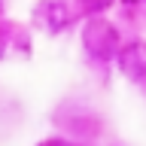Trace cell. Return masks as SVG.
<instances>
[{
    "instance_id": "277c9868",
    "label": "cell",
    "mask_w": 146,
    "mask_h": 146,
    "mask_svg": "<svg viewBox=\"0 0 146 146\" xmlns=\"http://www.w3.org/2000/svg\"><path fill=\"white\" fill-rule=\"evenodd\" d=\"M40 146H70V143H64V140H46V143H40Z\"/></svg>"
},
{
    "instance_id": "3957f363",
    "label": "cell",
    "mask_w": 146,
    "mask_h": 146,
    "mask_svg": "<svg viewBox=\"0 0 146 146\" xmlns=\"http://www.w3.org/2000/svg\"><path fill=\"white\" fill-rule=\"evenodd\" d=\"M43 15L49 18V27H52V31H58V27L67 25V9H64L58 0H49V3H46V6H43Z\"/></svg>"
},
{
    "instance_id": "5b68a950",
    "label": "cell",
    "mask_w": 146,
    "mask_h": 146,
    "mask_svg": "<svg viewBox=\"0 0 146 146\" xmlns=\"http://www.w3.org/2000/svg\"><path fill=\"white\" fill-rule=\"evenodd\" d=\"M128 3H137V0H128Z\"/></svg>"
},
{
    "instance_id": "6da1fadb",
    "label": "cell",
    "mask_w": 146,
    "mask_h": 146,
    "mask_svg": "<svg viewBox=\"0 0 146 146\" xmlns=\"http://www.w3.org/2000/svg\"><path fill=\"white\" fill-rule=\"evenodd\" d=\"M85 46H88V52L100 61H107V58H116V49H119V34L116 27L110 25V21H91L85 27Z\"/></svg>"
},
{
    "instance_id": "7a4b0ae2",
    "label": "cell",
    "mask_w": 146,
    "mask_h": 146,
    "mask_svg": "<svg viewBox=\"0 0 146 146\" xmlns=\"http://www.w3.org/2000/svg\"><path fill=\"white\" fill-rule=\"evenodd\" d=\"M119 67L128 79H146V43H128L119 49Z\"/></svg>"
}]
</instances>
